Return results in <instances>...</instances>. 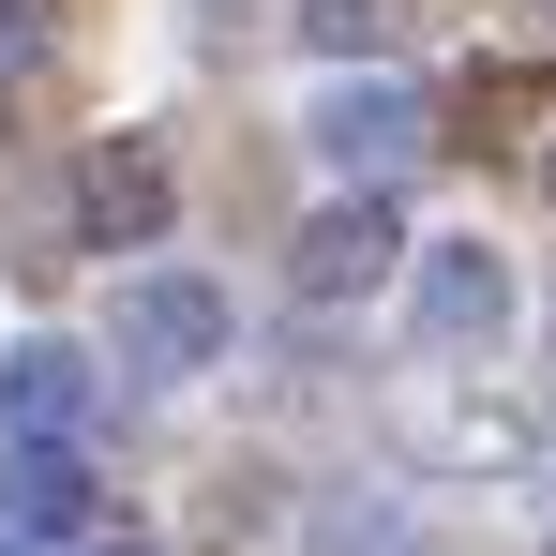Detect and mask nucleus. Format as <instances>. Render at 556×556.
Segmentation results:
<instances>
[{"mask_svg": "<svg viewBox=\"0 0 556 556\" xmlns=\"http://www.w3.org/2000/svg\"><path fill=\"white\" fill-rule=\"evenodd\" d=\"M391 271H406V211H391L376 181H346L316 226H301V241H286V286H301L316 316H331V301H376Z\"/></svg>", "mask_w": 556, "mask_h": 556, "instance_id": "1", "label": "nucleus"}, {"mask_svg": "<svg viewBox=\"0 0 556 556\" xmlns=\"http://www.w3.org/2000/svg\"><path fill=\"white\" fill-rule=\"evenodd\" d=\"M105 331H121V362H136V376H211L241 316H226V286H211V271H121V316H105Z\"/></svg>", "mask_w": 556, "mask_h": 556, "instance_id": "2", "label": "nucleus"}, {"mask_svg": "<svg viewBox=\"0 0 556 556\" xmlns=\"http://www.w3.org/2000/svg\"><path fill=\"white\" fill-rule=\"evenodd\" d=\"M301 136H316V166H331V181H406V166H421V136H437V105L406 91V76H346V91H316Z\"/></svg>", "mask_w": 556, "mask_h": 556, "instance_id": "3", "label": "nucleus"}, {"mask_svg": "<svg viewBox=\"0 0 556 556\" xmlns=\"http://www.w3.org/2000/svg\"><path fill=\"white\" fill-rule=\"evenodd\" d=\"M406 331H421L437 362L496 346V331H511V256H496V241H421V256H406Z\"/></svg>", "mask_w": 556, "mask_h": 556, "instance_id": "4", "label": "nucleus"}, {"mask_svg": "<svg viewBox=\"0 0 556 556\" xmlns=\"http://www.w3.org/2000/svg\"><path fill=\"white\" fill-rule=\"evenodd\" d=\"M166 211H181V181H166L151 136H105L76 166V241H166Z\"/></svg>", "mask_w": 556, "mask_h": 556, "instance_id": "5", "label": "nucleus"}, {"mask_svg": "<svg viewBox=\"0 0 556 556\" xmlns=\"http://www.w3.org/2000/svg\"><path fill=\"white\" fill-rule=\"evenodd\" d=\"M0 527H15V542L91 527V466H76V437H0Z\"/></svg>", "mask_w": 556, "mask_h": 556, "instance_id": "6", "label": "nucleus"}, {"mask_svg": "<svg viewBox=\"0 0 556 556\" xmlns=\"http://www.w3.org/2000/svg\"><path fill=\"white\" fill-rule=\"evenodd\" d=\"M76 421H91L76 346H0V437H76Z\"/></svg>", "mask_w": 556, "mask_h": 556, "instance_id": "7", "label": "nucleus"}, {"mask_svg": "<svg viewBox=\"0 0 556 556\" xmlns=\"http://www.w3.org/2000/svg\"><path fill=\"white\" fill-rule=\"evenodd\" d=\"M391 30H406V0H301V46L316 61H376Z\"/></svg>", "mask_w": 556, "mask_h": 556, "instance_id": "8", "label": "nucleus"}, {"mask_svg": "<svg viewBox=\"0 0 556 556\" xmlns=\"http://www.w3.org/2000/svg\"><path fill=\"white\" fill-rule=\"evenodd\" d=\"M421 437H437V452H466V466H511V452H527V421H511V406H437Z\"/></svg>", "mask_w": 556, "mask_h": 556, "instance_id": "9", "label": "nucleus"}, {"mask_svg": "<svg viewBox=\"0 0 556 556\" xmlns=\"http://www.w3.org/2000/svg\"><path fill=\"white\" fill-rule=\"evenodd\" d=\"M46 76V0H0V91Z\"/></svg>", "mask_w": 556, "mask_h": 556, "instance_id": "10", "label": "nucleus"}, {"mask_svg": "<svg viewBox=\"0 0 556 556\" xmlns=\"http://www.w3.org/2000/svg\"><path fill=\"white\" fill-rule=\"evenodd\" d=\"M91 556H166V542H136V527H121V542H91Z\"/></svg>", "mask_w": 556, "mask_h": 556, "instance_id": "11", "label": "nucleus"}, {"mask_svg": "<svg viewBox=\"0 0 556 556\" xmlns=\"http://www.w3.org/2000/svg\"><path fill=\"white\" fill-rule=\"evenodd\" d=\"M542 195H556V136H542Z\"/></svg>", "mask_w": 556, "mask_h": 556, "instance_id": "12", "label": "nucleus"}, {"mask_svg": "<svg viewBox=\"0 0 556 556\" xmlns=\"http://www.w3.org/2000/svg\"><path fill=\"white\" fill-rule=\"evenodd\" d=\"M0 556H30V542H15V527H0Z\"/></svg>", "mask_w": 556, "mask_h": 556, "instance_id": "13", "label": "nucleus"}, {"mask_svg": "<svg viewBox=\"0 0 556 556\" xmlns=\"http://www.w3.org/2000/svg\"><path fill=\"white\" fill-rule=\"evenodd\" d=\"M542 15H556V0H542Z\"/></svg>", "mask_w": 556, "mask_h": 556, "instance_id": "14", "label": "nucleus"}, {"mask_svg": "<svg viewBox=\"0 0 556 556\" xmlns=\"http://www.w3.org/2000/svg\"><path fill=\"white\" fill-rule=\"evenodd\" d=\"M542 556H556V542H542Z\"/></svg>", "mask_w": 556, "mask_h": 556, "instance_id": "15", "label": "nucleus"}]
</instances>
